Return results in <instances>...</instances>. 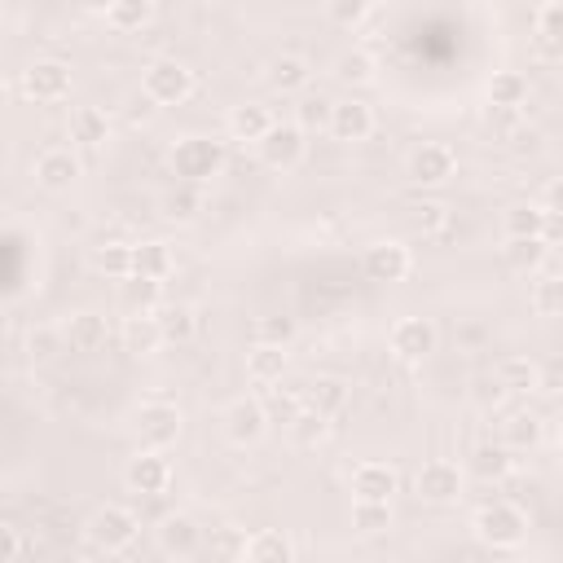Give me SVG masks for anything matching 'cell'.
I'll return each mask as SVG.
<instances>
[{"label": "cell", "mask_w": 563, "mask_h": 563, "mask_svg": "<svg viewBox=\"0 0 563 563\" xmlns=\"http://www.w3.org/2000/svg\"><path fill=\"white\" fill-rule=\"evenodd\" d=\"M303 405H312V409H321L325 418H334V413H343V405H347V383L334 378V374H317L312 383H303Z\"/></svg>", "instance_id": "4316f807"}, {"label": "cell", "mask_w": 563, "mask_h": 563, "mask_svg": "<svg viewBox=\"0 0 563 563\" xmlns=\"http://www.w3.org/2000/svg\"><path fill=\"white\" fill-rule=\"evenodd\" d=\"M79 4H84V9H88V13H101V18H106V13H110V4H114V0H79Z\"/></svg>", "instance_id": "11a10c76"}, {"label": "cell", "mask_w": 563, "mask_h": 563, "mask_svg": "<svg viewBox=\"0 0 563 563\" xmlns=\"http://www.w3.org/2000/svg\"><path fill=\"white\" fill-rule=\"evenodd\" d=\"M224 123H229V136H233V141L260 145L277 119H273V110H268V106H260V101H238V106L229 110V119H224Z\"/></svg>", "instance_id": "d6986e66"}, {"label": "cell", "mask_w": 563, "mask_h": 563, "mask_svg": "<svg viewBox=\"0 0 563 563\" xmlns=\"http://www.w3.org/2000/svg\"><path fill=\"white\" fill-rule=\"evenodd\" d=\"M158 211H163V220H172V224H189V220H198V211H202V194H198V185H194V180H180L176 189L163 194Z\"/></svg>", "instance_id": "4dcf8cb0"}, {"label": "cell", "mask_w": 563, "mask_h": 563, "mask_svg": "<svg viewBox=\"0 0 563 563\" xmlns=\"http://www.w3.org/2000/svg\"><path fill=\"white\" fill-rule=\"evenodd\" d=\"M158 325L167 343H189L198 334V317L189 303H158Z\"/></svg>", "instance_id": "d590c367"}, {"label": "cell", "mask_w": 563, "mask_h": 563, "mask_svg": "<svg viewBox=\"0 0 563 563\" xmlns=\"http://www.w3.org/2000/svg\"><path fill=\"white\" fill-rule=\"evenodd\" d=\"M361 268H365V277H369V282H383V286H391V282H405V277H409V268H413V255H409V246H405V242H391V238H383V242L365 246V260H361Z\"/></svg>", "instance_id": "4fadbf2b"}, {"label": "cell", "mask_w": 563, "mask_h": 563, "mask_svg": "<svg viewBox=\"0 0 563 563\" xmlns=\"http://www.w3.org/2000/svg\"><path fill=\"white\" fill-rule=\"evenodd\" d=\"M286 431H290V440L299 444V449H317L325 435H330V418L321 413V409H312V405H303L290 422H286Z\"/></svg>", "instance_id": "e575fe53"}, {"label": "cell", "mask_w": 563, "mask_h": 563, "mask_svg": "<svg viewBox=\"0 0 563 563\" xmlns=\"http://www.w3.org/2000/svg\"><path fill=\"white\" fill-rule=\"evenodd\" d=\"M541 220H545V207H532V202H519L501 216V233L506 238H541Z\"/></svg>", "instance_id": "ab89813d"}, {"label": "cell", "mask_w": 563, "mask_h": 563, "mask_svg": "<svg viewBox=\"0 0 563 563\" xmlns=\"http://www.w3.org/2000/svg\"><path fill=\"white\" fill-rule=\"evenodd\" d=\"M550 4H563V0H550Z\"/></svg>", "instance_id": "9f6ffc18"}, {"label": "cell", "mask_w": 563, "mask_h": 563, "mask_svg": "<svg viewBox=\"0 0 563 563\" xmlns=\"http://www.w3.org/2000/svg\"><path fill=\"white\" fill-rule=\"evenodd\" d=\"M154 537H158V550L167 559H194L207 545L198 519H189V515H163L158 528H154Z\"/></svg>", "instance_id": "9a60e30c"}, {"label": "cell", "mask_w": 563, "mask_h": 563, "mask_svg": "<svg viewBox=\"0 0 563 563\" xmlns=\"http://www.w3.org/2000/svg\"><path fill=\"white\" fill-rule=\"evenodd\" d=\"M352 528L374 537V532H387L391 528V501H361L352 497Z\"/></svg>", "instance_id": "60d3db41"}, {"label": "cell", "mask_w": 563, "mask_h": 563, "mask_svg": "<svg viewBox=\"0 0 563 563\" xmlns=\"http://www.w3.org/2000/svg\"><path fill=\"white\" fill-rule=\"evenodd\" d=\"M246 559H251V563H290V559H295V541H290L286 532H277V528H264V532L251 537Z\"/></svg>", "instance_id": "1f68e13d"}, {"label": "cell", "mask_w": 563, "mask_h": 563, "mask_svg": "<svg viewBox=\"0 0 563 563\" xmlns=\"http://www.w3.org/2000/svg\"><path fill=\"white\" fill-rule=\"evenodd\" d=\"M79 172H84V163H79V154L66 150V145H48V150H40V154H35V167H31L35 185L48 189V194L70 189V185L79 180Z\"/></svg>", "instance_id": "8fae6325"}, {"label": "cell", "mask_w": 563, "mask_h": 563, "mask_svg": "<svg viewBox=\"0 0 563 563\" xmlns=\"http://www.w3.org/2000/svg\"><path fill=\"white\" fill-rule=\"evenodd\" d=\"M537 391H563V361H550L541 369V387Z\"/></svg>", "instance_id": "f5cc1de1"}, {"label": "cell", "mask_w": 563, "mask_h": 563, "mask_svg": "<svg viewBox=\"0 0 563 563\" xmlns=\"http://www.w3.org/2000/svg\"><path fill=\"white\" fill-rule=\"evenodd\" d=\"M246 374H251V383H260V387L282 383V374H286V347H277V343H255V347L246 352Z\"/></svg>", "instance_id": "f546056e"}, {"label": "cell", "mask_w": 563, "mask_h": 563, "mask_svg": "<svg viewBox=\"0 0 563 563\" xmlns=\"http://www.w3.org/2000/svg\"><path fill=\"white\" fill-rule=\"evenodd\" d=\"M541 242L554 251V246H563V211H545V220H541Z\"/></svg>", "instance_id": "816d5d0a"}, {"label": "cell", "mask_w": 563, "mask_h": 563, "mask_svg": "<svg viewBox=\"0 0 563 563\" xmlns=\"http://www.w3.org/2000/svg\"><path fill=\"white\" fill-rule=\"evenodd\" d=\"M545 255H550V246L541 238H506V246H501V260L515 273H537L545 264Z\"/></svg>", "instance_id": "836d02e7"}, {"label": "cell", "mask_w": 563, "mask_h": 563, "mask_svg": "<svg viewBox=\"0 0 563 563\" xmlns=\"http://www.w3.org/2000/svg\"><path fill=\"white\" fill-rule=\"evenodd\" d=\"M172 268H176V260H172V246H167V242H158V238L136 242V251H132V273L154 277V282H167Z\"/></svg>", "instance_id": "83f0119b"}, {"label": "cell", "mask_w": 563, "mask_h": 563, "mask_svg": "<svg viewBox=\"0 0 563 563\" xmlns=\"http://www.w3.org/2000/svg\"><path fill=\"white\" fill-rule=\"evenodd\" d=\"M62 330H66V347L70 352H101L106 347V317L101 312H92V308H79V312H70L66 321H62Z\"/></svg>", "instance_id": "ac0fdd59"}, {"label": "cell", "mask_w": 563, "mask_h": 563, "mask_svg": "<svg viewBox=\"0 0 563 563\" xmlns=\"http://www.w3.org/2000/svg\"><path fill=\"white\" fill-rule=\"evenodd\" d=\"M123 484L132 493H141V497H158L172 484V466H167V457L158 449H136V457L123 466Z\"/></svg>", "instance_id": "5bb4252c"}, {"label": "cell", "mask_w": 563, "mask_h": 563, "mask_svg": "<svg viewBox=\"0 0 563 563\" xmlns=\"http://www.w3.org/2000/svg\"><path fill=\"white\" fill-rule=\"evenodd\" d=\"M66 132H70L75 145H88V150H92V145H106V141H110V114H106L101 106H75Z\"/></svg>", "instance_id": "7402d4cb"}, {"label": "cell", "mask_w": 563, "mask_h": 563, "mask_svg": "<svg viewBox=\"0 0 563 563\" xmlns=\"http://www.w3.org/2000/svg\"><path fill=\"white\" fill-rule=\"evenodd\" d=\"M462 484H466V475H462V466L449 462V457H431V462L418 471V497L431 501V506H453V501L462 497Z\"/></svg>", "instance_id": "7c38bea8"}, {"label": "cell", "mask_w": 563, "mask_h": 563, "mask_svg": "<svg viewBox=\"0 0 563 563\" xmlns=\"http://www.w3.org/2000/svg\"><path fill=\"white\" fill-rule=\"evenodd\" d=\"M295 339V321L290 317H260L255 321V343H277V347H286Z\"/></svg>", "instance_id": "c3c4849f"}, {"label": "cell", "mask_w": 563, "mask_h": 563, "mask_svg": "<svg viewBox=\"0 0 563 563\" xmlns=\"http://www.w3.org/2000/svg\"><path fill=\"white\" fill-rule=\"evenodd\" d=\"M132 251H136V242H97V246H88V264L97 273L123 282V277H132Z\"/></svg>", "instance_id": "d4e9b609"}, {"label": "cell", "mask_w": 563, "mask_h": 563, "mask_svg": "<svg viewBox=\"0 0 563 563\" xmlns=\"http://www.w3.org/2000/svg\"><path fill=\"white\" fill-rule=\"evenodd\" d=\"M334 75L343 79V84H374V57L365 53V48H347V53H339V62H334Z\"/></svg>", "instance_id": "ee69618b"}, {"label": "cell", "mask_w": 563, "mask_h": 563, "mask_svg": "<svg viewBox=\"0 0 563 563\" xmlns=\"http://www.w3.org/2000/svg\"><path fill=\"white\" fill-rule=\"evenodd\" d=\"M220 167H224V145H220L216 136L189 132V136H180V141L172 145V172H176L180 180L202 185V180L220 176Z\"/></svg>", "instance_id": "3957f363"}, {"label": "cell", "mask_w": 563, "mask_h": 563, "mask_svg": "<svg viewBox=\"0 0 563 563\" xmlns=\"http://www.w3.org/2000/svg\"><path fill=\"white\" fill-rule=\"evenodd\" d=\"M119 343L132 356H154L167 343L163 339V325H158V312H128L123 325H119Z\"/></svg>", "instance_id": "e0dca14e"}, {"label": "cell", "mask_w": 563, "mask_h": 563, "mask_svg": "<svg viewBox=\"0 0 563 563\" xmlns=\"http://www.w3.org/2000/svg\"><path fill=\"white\" fill-rule=\"evenodd\" d=\"M545 211H563V176H554L545 185Z\"/></svg>", "instance_id": "db71d44e"}, {"label": "cell", "mask_w": 563, "mask_h": 563, "mask_svg": "<svg viewBox=\"0 0 563 563\" xmlns=\"http://www.w3.org/2000/svg\"><path fill=\"white\" fill-rule=\"evenodd\" d=\"M136 537H141V519H136L128 506H114V501L97 506V510L88 515V523H84V541H88L97 554H123Z\"/></svg>", "instance_id": "7a4b0ae2"}, {"label": "cell", "mask_w": 563, "mask_h": 563, "mask_svg": "<svg viewBox=\"0 0 563 563\" xmlns=\"http://www.w3.org/2000/svg\"><path fill=\"white\" fill-rule=\"evenodd\" d=\"M501 440H506L510 449H537V440H541V418L528 413V409H510L506 422H501Z\"/></svg>", "instance_id": "8d00e7d4"}, {"label": "cell", "mask_w": 563, "mask_h": 563, "mask_svg": "<svg viewBox=\"0 0 563 563\" xmlns=\"http://www.w3.org/2000/svg\"><path fill=\"white\" fill-rule=\"evenodd\" d=\"M405 172H409L413 185H444V180L457 172V154H453V145H444V141H422V145L409 150Z\"/></svg>", "instance_id": "ba28073f"}, {"label": "cell", "mask_w": 563, "mask_h": 563, "mask_svg": "<svg viewBox=\"0 0 563 563\" xmlns=\"http://www.w3.org/2000/svg\"><path fill=\"white\" fill-rule=\"evenodd\" d=\"M532 312L537 317H550V321L563 317V273L537 277V286H532Z\"/></svg>", "instance_id": "f35d334b"}, {"label": "cell", "mask_w": 563, "mask_h": 563, "mask_svg": "<svg viewBox=\"0 0 563 563\" xmlns=\"http://www.w3.org/2000/svg\"><path fill=\"white\" fill-rule=\"evenodd\" d=\"M510 453H515V449H510L506 440H497V444L484 440V444L471 449V471H475L479 479H488V484H493V479H506V475L515 471V457H510Z\"/></svg>", "instance_id": "603a6c76"}, {"label": "cell", "mask_w": 563, "mask_h": 563, "mask_svg": "<svg viewBox=\"0 0 563 563\" xmlns=\"http://www.w3.org/2000/svg\"><path fill=\"white\" fill-rule=\"evenodd\" d=\"M22 550H26V545H22V532H18L13 523H4V528H0V559H4V563H9V559H22Z\"/></svg>", "instance_id": "f907efd6"}, {"label": "cell", "mask_w": 563, "mask_h": 563, "mask_svg": "<svg viewBox=\"0 0 563 563\" xmlns=\"http://www.w3.org/2000/svg\"><path fill=\"white\" fill-rule=\"evenodd\" d=\"M523 101H528V75L523 70H493V79H488V106L519 110Z\"/></svg>", "instance_id": "d6a6232c"}, {"label": "cell", "mask_w": 563, "mask_h": 563, "mask_svg": "<svg viewBox=\"0 0 563 563\" xmlns=\"http://www.w3.org/2000/svg\"><path fill=\"white\" fill-rule=\"evenodd\" d=\"M132 431H136V444L141 449H158L167 453L176 440H180V409L167 405V400H145L132 418Z\"/></svg>", "instance_id": "5b68a950"}, {"label": "cell", "mask_w": 563, "mask_h": 563, "mask_svg": "<svg viewBox=\"0 0 563 563\" xmlns=\"http://www.w3.org/2000/svg\"><path fill=\"white\" fill-rule=\"evenodd\" d=\"M260 150V163L273 167V172H295L308 154V141H303V128L299 123H273L268 136L255 145Z\"/></svg>", "instance_id": "52a82bcc"}, {"label": "cell", "mask_w": 563, "mask_h": 563, "mask_svg": "<svg viewBox=\"0 0 563 563\" xmlns=\"http://www.w3.org/2000/svg\"><path fill=\"white\" fill-rule=\"evenodd\" d=\"M62 347H66V330L62 325H35L26 334V356L31 361H53Z\"/></svg>", "instance_id": "f6af8a7d"}, {"label": "cell", "mask_w": 563, "mask_h": 563, "mask_svg": "<svg viewBox=\"0 0 563 563\" xmlns=\"http://www.w3.org/2000/svg\"><path fill=\"white\" fill-rule=\"evenodd\" d=\"M334 141L343 145H356V141H369L374 136V110L356 97H343L330 106V128H325Z\"/></svg>", "instance_id": "2e32d148"}, {"label": "cell", "mask_w": 563, "mask_h": 563, "mask_svg": "<svg viewBox=\"0 0 563 563\" xmlns=\"http://www.w3.org/2000/svg\"><path fill=\"white\" fill-rule=\"evenodd\" d=\"M119 303H123L128 312H158V303H163V282L132 273V277L119 282Z\"/></svg>", "instance_id": "f1b7e54d"}, {"label": "cell", "mask_w": 563, "mask_h": 563, "mask_svg": "<svg viewBox=\"0 0 563 563\" xmlns=\"http://www.w3.org/2000/svg\"><path fill=\"white\" fill-rule=\"evenodd\" d=\"M532 44L541 57H563V4H541L532 22Z\"/></svg>", "instance_id": "cb8c5ba5"}, {"label": "cell", "mask_w": 563, "mask_h": 563, "mask_svg": "<svg viewBox=\"0 0 563 563\" xmlns=\"http://www.w3.org/2000/svg\"><path fill=\"white\" fill-rule=\"evenodd\" d=\"M396 488H400V479L387 462H361L352 471V497H361V501H391Z\"/></svg>", "instance_id": "ffe728a7"}, {"label": "cell", "mask_w": 563, "mask_h": 563, "mask_svg": "<svg viewBox=\"0 0 563 563\" xmlns=\"http://www.w3.org/2000/svg\"><path fill=\"white\" fill-rule=\"evenodd\" d=\"M141 92L154 101V106H180L194 97V70L176 57H154L141 75Z\"/></svg>", "instance_id": "277c9868"}, {"label": "cell", "mask_w": 563, "mask_h": 563, "mask_svg": "<svg viewBox=\"0 0 563 563\" xmlns=\"http://www.w3.org/2000/svg\"><path fill=\"white\" fill-rule=\"evenodd\" d=\"M409 224H413L422 238H444L453 220H449V207H444V202L422 198V202H413V207H409Z\"/></svg>", "instance_id": "74e56055"}, {"label": "cell", "mask_w": 563, "mask_h": 563, "mask_svg": "<svg viewBox=\"0 0 563 563\" xmlns=\"http://www.w3.org/2000/svg\"><path fill=\"white\" fill-rule=\"evenodd\" d=\"M330 106L334 101H325V97H303L295 110V123L299 128H330Z\"/></svg>", "instance_id": "681fc988"}, {"label": "cell", "mask_w": 563, "mask_h": 563, "mask_svg": "<svg viewBox=\"0 0 563 563\" xmlns=\"http://www.w3.org/2000/svg\"><path fill=\"white\" fill-rule=\"evenodd\" d=\"M440 343V330L427 321V317H400L391 321L387 330V347L400 356V361H427Z\"/></svg>", "instance_id": "30bf717a"}, {"label": "cell", "mask_w": 563, "mask_h": 563, "mask_svg": "<svg viewBox=\"0 0 563 563\" xmlns=\"http://www.w3.org/2000/svg\"><path fill=\"white\" fill-rule=\"evenodd\" d=\"M493 374H497V387H501V391H515V396L541 387V365H532L528 356H501Z\"/></svg>", "instance_id": "484cf974"}, {"label": "cell", "mask_w": 563, "mask_h": 563, "mask_svg": "<svg viewBox=\"0 0 563 563\" xmlns=\"http://www.w3.org/2000/svg\"><path fill=\"white\" fill-rule=\"evenodd\" d=\"M22 92L31 101H66L70 97V66L57 57H35L22 70Z\"/></svg>", "instance_id": "9c48e42d"}, {"label": "cell", "mask_w": 563, "mask_h": 563, "mask_svg": "<svg viewBox=\"0 0 563 563\" xmlns=\"http://www.w3.org/2000/svg\"><path fill=\"white\" fill-rule=\"evenodd\" d=\"M264 405H268V418L290 422V418L303 409V387H282V383H268V387H264Z\"/></svg>", "instance_id": "7bdbcfd3"}, {"label": "cell", "mask_w": 563, "mask_h": 563, "mask_svg": "<svg viewBox=\"0 0 563 563\" xmlns=\"http://www.w3.org/2000/svg\"><path fill=\"white\" fill-rule=\"evenodd\" d=\"M264 79H268L273 92H299V88H308V79H312V62L299 57V53H277V57L264 66Z\"/></svg>", "instance_id": "44dd1931"}, {"label": "cell", "mask_w": 563, "mask_h": 563, "mask_svg": "<svg viewBox=\"0 0 563 563\" xmlns=\"http://www.w3.org/2000/svg\"><path fill=\"white\" fill-rule=\"evenodd\" d=\"M325 13H330V22L334 26H361L365 18H369V0H325Z\"/></svg>", "instance_id": "7dc6e473"}, {"label": "cell", "mask_w": 563, "mask_h": 563, "mask_svg": "<svg viewBox=\"0 0 563 563\" xmlns=\"http://www.w3.org/2000/svg\"><path fill=\"white\" fill-rule=\"evenodd\" d=\"M246 545H251V537L242 528H233V523L211 532V554L216 559H246Z\"/></svg>", "instance_id": "bcb514c9"}, {"label": "cell", "mask_w": 563, "mask_h": 563, "mask_svg": "<svg viewBox=\"0 0 563 563\" xmlns=\"http://www.w3.org/2000/svg\"><path fill=\"white\" fill-rule=\"evenodd\" d=\"M224 435H229V444H238V449H251V444H260L264 440V431H268V405H264V396H238V400H229L224 405Z\"/></svg>", "instance_id": "8992f818"}, {"label": "cell", "mask_w": 563, "mask_h": 563, "mask_svg": "<svg viewBox=\"0 0 563 563\" xmlns=\"http://www.w3.org/2000/svg\"><path fill=\"white\" fill-rule=\"evenodd\" d=\"M471 532H475V541L479 545H488V550H515V545H523V537H528V515L515 506V501H484L479 510H475V519H471Z\"/></svg>", "instance_id": "6da1fadb"}, {"label": "cell", "mask_w": 563, "mask_h": 563, "mask_svg": "<svg viewBox=\"0 0 563 563\" xmlns=\"http://www.w3.org/2000/svg\"><path fill=\"white\" fill-rule=\"evenodd\" d=\"M150 18H154V0H114L106 13V22L114 31H141Z\"/></svg>", "instance_id": "b9f144b4"}]
</instances>
